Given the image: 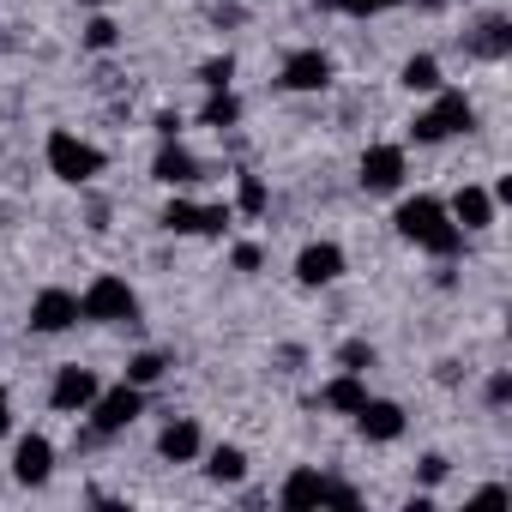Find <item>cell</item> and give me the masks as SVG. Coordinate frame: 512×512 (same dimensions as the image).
Here are the masks:
<instances>
[{
    "label": "cell",
    "mask_w": 512,
    "mask_h": 512,
    "mask_svg": "<svg viewBox=\"0 0 512 512\" xmlns=\"http://www.w3.org/2000/svg\"><path fill=\"white\" fill-rule=\"evenodd\" d=\"M205 476L235 488V482L247 476V452H241V446H217V452H211V464H205Z\"/></svg>",
    "instance_id": "d6986e66"
},
{
    "label": "cell",
    "mask_w": 512,
    "mask_h": 512,
    "mask_svg": "<svg viewBox=\"0 0 512 512\" xmlns=\"http://www.w3.org/2000/svg\"><path fill=\"white\" fill-rule=\"evenodd\" d=\"M157 452L169 458V464H187V458H199V422H169L163 434H157Z\"/></svg>",
    "instance_id": "2e32d148"
},
{
    "label": "cell",
    "mask_w": 512,
    "mask_h": 512,
    "mask_svg": "<svg viewBox=\"0 0 512 512\" xmlns=\"http://www.w3.org/2000/svg\"><path fill=\"white\" fill-rule=\"evenodd\" d=\"M139 410H145V386L121 380V386H109V392H97V398H91V428L109 440V434L133 428V422H139Z\"/></svg>",
    "instance_id": "5b68a950"
},
{
    "label": "cell",
    "mask_w": 512,
    "mask_h": 512,
    "mask_svg": "<svg viewBox=\"0 0 512 512\" xmlns=\"http://www.w3.org/2000/svg\"><path fill=\"white\" fill-rule=\"evenodd\" d=\"M139 314V296L121 284V278H97L85 296H79V320H97V326H121Z\"/></svg>",
    "instance_id": "8992f818"
},
{
    "label": "cell",
    "mask_w": 512,
    "mask_h": 512,
    "mask_svg": "<svg viewBox=\"0 0 512 512\" xmlns=\"http://www.w3.org/2000/svg\"><path fill=\"white\" fill-rule=\"evenodd\" d=\"M290 512H308V506H362V494L350 488V482H338V476H320V470H296L290 482H284V494H278Z\"/></svg>",
    "instance_id": "3957f363"
},
{
    "label": "cell",
    "mask_w": 512,
    "mask_h": 512,
    "mask_svg": "<svg viewBox=\"0 0 512 512\" xmlns=\"http://www.w3.org/2000/svg\"><path fill=\"white\" fill-rule=\"evenodd\" d=\"M163 374H169V356H157V350H139V356L127 362V380H133V386H157Z\"/></svg>",
    "instance_id": "44dd1931"
},
{
    "label": "cell",
    "mask_w": 512,
    "mask_h": 512,
    "mask_svg": "<svg viewBox=\"0 0 512 512\" xmlns=\"http://www.w3.org/2000/svg\"><path fill=\"white\" fill-rule=\"evenodd\" d=\"M500 500H506V488H500V482H488V488L476 494V506H500Z\"/></svg>",
    "instance_id": "d6a6232c"
},
{
    "label": "cell",
    "mask_w": 512,
    "mask_h": 512,
    "mask_svg": "<svg viewBox=\"0 0 512 512\" xmlns=\"http://www.w3.org/2000/svg\"><path fill=\"white\" fill-rule=\"evenodd\" d=\"M115 43H121L115 19H91V25H85V49H97V55H103V49H115Z\"/></svg>",
    "instance_id": "d4e9b609"
},
{
    "label": "cell",
    "mask_w": 512,
    "mask_h": 512,
    "mask_svg": "<svg viewBox=\"0 0 512 512\" xmlns=\"http://www.w3.org/2000/svg\"><path fill=\"white\" fill-rule=\"evenodd\" d=\"M296 278H302L308 290L338 284V278H344V247H338V241H308V247L296 253Z\"/></svg>",
    "instance_id": "52a82bcc"
},
{
    "label": "cell",
    "mask_w": 512,
    "mask_h": 512,
    "mask_svg": "<svg viewBox=\"0 0 512 512\" xmlns=\"http://www.w3.org/2000/svg\"><path fill=\"white\" fill-rule=\"evenodd\" d=\"M398 79H404L410 91H440V85H446V79H440V61H434V55H410Z\"/></svg>",
    "instance_id": "ffe728a7"
},
{
    "label": "cell",
    "mask_w": 512,
    "mask_h": 512,
    "mask_svg": "<svg viewBox=\"0 0 512 512\" xmlns=\"http://www.w3.org/2000/svg\"><path fill=\"white\" fill-rule=\"evenodd\" d=\"M31 326L37 332H67V326H79V296L73 290H43L37 302H31Z\"/></svg>",
    "instance_id": "9c48e42d"
},
{
    "label": "cell",
    "mask_w": 512,
    "mask_h": 512,
    "mask_svg": "<svg viewBox=\"0 0 512 512\" xmlns=\"http://www.w3.org/2000/svg\"><path fill=\"white\" fill-rule=\"evenodd\" d=\"M13 428V404H7V392H0V434Z\"/></svg>",
    "instance_id": "836d02e7"
},
{
    "label": "cell",
    "mask_w": 512,
    "mask_h": 512,
    "mask_svg": "<svg viewBox=\"0 0 512 512\" xmlns=\"http://www.w3.org/2000/svg\"><path fill=\"white\" fill-rule=\"evenodd\" d=\"M163 229H175V235H199V205H187V199H175V205L163 211Z\"/></svg>",
    "instance_id": "603a6c76"
},
{
    "label": "cell",
    "mask_w": 512,
    "mask_h": 512,
    "mask_svg": "<svg viewBox=\"0 0 512 512\" xmlns=\"http://www.w3.org/2000/svg\"><path fill=\"white\" fill-rule=\"evenodd\" d=\"M235 115H241V103L229 97V91H211V103H205V127H235Z\"/></svg>",
    "instance_id": "7402d4cb"
},
{
    "label": "cell",
    "mask_w": 512,
    "mask_h": 512,
    "mask_svg": "<svg viewBox=\"0 0 512 512\" xmlns=\"http://www.w3.org/2000/svg\"><path fill=\"white\" fill-rule=\"evenodd\" d=\"M49 169H55L67 187H85V181L103 175V151L85 145L79 133H49Z\"/></svg>",
    "instance_id": "277c9868"
},
{
    "label": "cell",
    "mask_w": 512,
    "mask_h": 512,
    "mask_svg": "<svg viewBox=\"0 0 512 512\" xmlns=\"http://www.w3.org/2000/svg\"><path fill=\"white\" fill-rule=\"evenodd\" d=\"M229 223V205H199V235H223Z\"/></svg>",
    "instance_id": "f1b7e54d"
},
{
    "label": "cell",
    "mask_w": 512,
    "mask_h": 512,
    "mask_svg": "<svg viewBox=\"0 0 512 512\" xmlns=\"http://www.w3.org/2000/svg\"><path fill=\"white\" fill-rule=\"evenodd\" d=\"M470 49H476L482 61H500V55L512 49V25H506V19H482V25H476V43H470Z\"/></svg>",
    "instance_id": "ac0fdd59"
},
{
    "label": "cell",
    "mask_w": 512,
    "mask_h": 512,
    "mask_svg": "<svg viewBox=\"0 0 512 512\" xmlns=\"http://www.w3.org/2000/svg\"><path fill=\"white\" fill-rule=\"evenodd\" d=\"M338 13H350V19H374V13H386V7H398V0H332Z\"/></svg>",
    "instance_id": "83f0119b"
},
{
    "label": "cell",
    "mask_w": 512,
    "mask_h": 512,
    "mask_svg": "<svg viewBox=\"0 0 512 512\" xmlns=\"http://www.w3.org/2000/svg\"><path fill=\"white\" fill-rule=\"evenodd\" d=\"M356 428H362V440H398V434H404V410H398L392 398H362Z\"/></svg>",
    "instance_id": "4fadbf2b"
},
{
    "label": "cell",
    "mask_w": 512,
    "mask_h": 512,
    "mask_svg": "<svg viewBox=\"0 0 512 512\" xmlns=\"http://www.w3.org/2000/svg\"><path fill=\"white\" fill-rule=\"evenodd\" d=\"M284 85H290V91H326V85H332V55L296 49V55L284 61Z\"/></svg>",
    "instance_id": "8fae6325"
},
{
    "label": "cell",
    "mask_w": 512,
    "mask_h": 512,
    "mask_svg": "<svg viewBox=\"0 0 512 512\" xmlns=\"http://www.w3.org/2000/svg\"><path fill=\"white\" fill-rule=\"evenodd\" d=\"M97 392H103V386H97L91 368H61L55 386H49V404H55V410H91Z\"/></svg>",
    "instance_id": "7c38bea8"
},
{
    "label": "cell",
    "mask_w": 512,
    "mask_h": 512,
    "mask_svg": "<svg viewBox=\"0 0 512 512\" xmlns=\"http://www.w3.org/2000/svg\"><path fill=\"white\" fill-rule=\"evenodd\" d=\"M476 127V109H470V97L464 91H434V109L428 115H416V145H440V139H452V133H470Z\"/></svg>",
    "instance_id": "7a4b0ae2"
},
{
    "label": "cell",
    "mask_w": 512,
    "mask_h": 512,
    "mask_svg": "<svg viewBox=\"0 0 512 512\" xmlns=\"http://www.w3.org/2000/svg\"><path fill=\"white\" fill-rule=\"evenodd\" d=\"M13 476H19L25 488H43V482L55 476V446H49L43 434H25L19 452H13Z\"/></svg>",
    "instance_id": "30bf717a"
},
{
    "label": "cell",
    "mask_w": 512,
    "mask_h": 512,
    "mask_svg": "<svg viewBox=\"0 0 512 512\" xmlns=\"http://www.w3.org/2000/svg\"><path fill=\"white\" fill-rule=\"evenodd\" d=\"M446 211H452L458 229H488V223H494V193H482V187H458V199H452Z\"/></svg>",
    "instance_id": "9a60e30c"
},
{
    "label": "cell",
    "mask_w": 512,
    "mask_h": 512,
    "mask_svg": "<svg viewBox=\"0 0 512 512\" xmlns=\"http://www.w3.org/2000/svg\"><path fill=\"white\" fill-rule=\"evenodd\" d=\"M440 476H446V458H440V452H428V458H422V482H440Z\"/></svg>",
    "instance_id": "4dcf8cb0"
},
{
    "label": "cell",
    "mask_w": 512,
    "mask_h": 512,
    "mask_svg": "<svg viewBox=\"0 0 512 512\" xmlns=\"http://www.w3.org/2000/svg\"><path fill=\"white\" fill-rule=\"evenodd\" d=\"M506 398H512V380H506V374H494V380H488V404H506Z\"/></svg>",
    "instance_id": "f546056e"
},
{
    "label": "cell",
    "mask_w": 512,
    "mask_h": 512,
    "mask_svg": "<svg viewBox=\"0 0 512 512\" xmlns=\"http://www.w3.org/2000/svg\"><path fill=\"white\" fill-rule=\"evenodd\" d=\"M404 181V151L398 145H368L362 151V187L368 193H392Z\"/></svg>",
    "instance_id": "ba28073f"
},
{
    "label": "cell",
    "mask_w": 512,
    "mask_h": 512,
    "mask_svg": "<svg viewBox=\"0 0 512 512\" xmlns=\"http://www.w3.org/2000/svg\"><path fill=\"white\" fill-rule=\"evenodd\" d=\"M229 79H235V61H229V55L199 67V85H205V91H229Z\"/></svg>",
    "instance_id": "484cf974"
},
{
    "label": "cell",
    "mask_w": 512,
    "mask_h": 512,
    "mask_svg": "<svg viewBox=\"0 0 512 512\" xmlns=\"http://www.w3.org/2000/svg\"><path fill=\"white\" fill-rule=\"evenodd\" d=\"M235 266L253 272V266H260V247H247V241H241V247H235Z\"/></svg>",
    "instance_id": "1f68e13d"
},
{
    "label": "cell",
    "mask_w": 512,
    "mask_h": 512,
    "mask_svg": "<svg viewBox=\"0 0 512 512\" xmlns=\"http://www.w3.org/2000/svg\"><path fill=\"white\" fill-rule=\"evenodd\" d=\"M338 362H344L350 374H362V368H374V344H362V338H350V344L338 350Z\"/></svg>",
    "instance_id": "4316f807"
},
{
    "label": "cell",
    "mask_w": 512,
    "mask_h": 512,
    "mask_svg": "<svg viewBox=\"0 0 512 512\" xmlns=\"http://www.w3.org/2000/svg\"><path fill=\"white\" fill-rule=\"evenodd\" d=\"M392 223H398V235H404V241H416V247L440 253V260H452V253H458V241H464V229L452 223V211H446L440 199H428V193L404 199Z\"/></svg>",
    "instance_id": "6da1fadb"
},
{
    "label": "cell",
    "mask_w": 512,
    "mask_h": 512,
    "mask_svg": "<svg viewBox=\"0 0 512 512\" xmlns=\"http://www.w3.org/2000/svg\"><path fill=\"white\" fill-rule=\"evenodd\" d=\"M362 398H368V386H362V374H338V380H326V392H320V404L326 410H344V416H356L362 410Z\"/></svg>",
    "instance_id": "e0dca14e"
},
{
    "label": "cell",
    "mask_w": 512,
    "mask_h": 512,
    "mask_svg": "<svg viewBox=\"0 0 512 512\" xmlns=\"http://www.w3.org/2000/svg\"><path fill=\"white\" fill-rule=\"evenodd\" d=\"M151 175H157L163 187H187V181H199V163H193V151H187V145H175V139H163V151H157V163H151Z\"/></svg>",
    "instance_id": "5bb4252c"
},
{
    "label": "cell",
    "mask_w": 512,
    "mask_h": 512,
    "mask_svg": "<svg viewBox=\"0 0 512 512\" xmlns=\"http://www.w3.org/2000/svg\"><path fill=\"white\" fill-rule=\"evenodd\" d=\"M235 199H241L247 217H260V211H266V181H260V175H241V193H235Z\"/></svg>",
    "instance_id": "cb8c5ba5"
}]
</instances>
